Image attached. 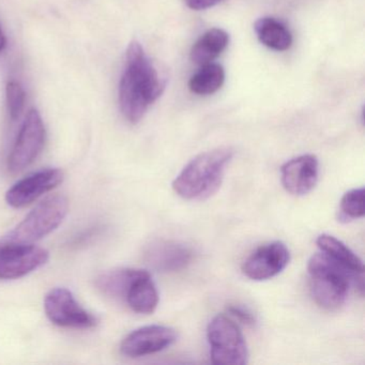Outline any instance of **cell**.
<instances>
[{
	"instance_id": "1",
	"label": "cell",
	"mask_w": 365,
	"mask_h": 365,
	"mask_svg": "<svg viewBox=\"0 0 365 365\" xmlns=\"http://www.w3.org/2000/svg\"><path fill=\"white\" fill-rule=\"evenodd\" d=\"M164 89L165 81L144 48L140 42L132 41L125 53V70L119 82V106L123 117L129 123H140Z\"/></svg>"
},
{
	"instance_id": "2",
	"label": "cell",
	"mask_w": 365,
	"mask_h": 365,
	"mask_svg": "<svg viewBox=\"0 0 365 365\" xmlns=\"http://www.w3.org/2000/svg\"><path fill=\"white\" fill-rule=\"evenodd\" d=\"M234 157L230 147H219L200 153L181 170L173 190L185 200H205L217 193L223 182L226 168Z\"/></svg>"
},
{
	"instance_id": "3",
	"label": "cell",
	"mask_w": 365,
	"mask_h": 365,
	"mask_svg": "<svg viewBox=\"0 0 365 365\" xmlns=\"http://www.w3.org/2000/svg\"><path fill=\"white\" fill-rule=\"evenodd\" d=\"M309 289L314 301L322 309L334 311L345 303L354 273L324 253L314 254L307 264Z\"/></svg>"
},
{
	"instance_id": "4",
	"label": "cell",
	"mask_w": 365,
	"mask_h": 365,
	"mask_svg": "<svg viewBox=\"0 0 365 365\" xmlns=\"http://www.w3.org/2000/svg\"><path fill=\"white\" fill-rule=\"evenodd\" d=\"M68 212L69 200L66 196H50L38 204L5 240L29 245L41 240L59 227Z\"/></svg>"
},
{
	"instance_id": "5",
	"label": "cell",
	"mask_w": 365,
	"mask_h": 365,
	"mask_svg": "<svg viewBox=\"0 0 365 365\" xmlns=\"http://www.w3.org/2000/svg\"><path fill=\"white\" fill-rule=\"evenodd\" d=\"M207 337L213 364H247L249 360L247 341L232 318L224 314L213 317L207 328Z\"/></svg>"
},
{
	"instance_id": "6",
	"label": "cell",
	"mask_w": 365,
	"mask_h": 365,
	"mask_svg": "<svg viewBox=\"0 0 365 365\" xmlns=\"http://www.w3.org/2000/svg\"><path fill=\"white\" fill-rule=\"evenodd\" d=\"M46 140V130L43 119L36 108H31L8 157V170L11 174H19L26 170L43 150Z\"/></svg>"
},
{
	"instance_id": "7",
	"label": "cell",
	"mask_w": 365,
	"mask_h": 365,
	"mask_svg": "<svg viewBox=\"0 0 365 365\" xmlns=\"http://www.w3.org/2000/svg\"><path fill=\"white\" fill-rule=\"evenodd\" d=\"M50 252L33 243L0 245V279H16L48 264Z\"/></svg>"
},
{
	"instance_id": "8",
	"label": "cell",
	"mask_w": 365,
	"mask_h": 365,
	"mask_svg": "<svg viewBox=\"0 0 365 365\" xmlns=\"http://www.w3.org/2000/svg\"><path fill=\"white\" fill-rule=\"evenodd\" d=\"M44 311L53 324L63 328L91 329L98 324L97 318L81 307L67 288L48 292L44 299Z\"/></svg>"
},
{
	"instance_id": "9",
	"label": "cell",
	"mask_w": 365,
	"mask_h": 365,
	"mask_svg": "<svg viewBox=\"0 0 365 365\" xmlns=\"http://www.w3.org/2000/svg\"><path fill=\"white\" fill-rule=\"evenodd\" d=\"M65 174L59 168H43L12 185L6 193V202L14 208H23L63 183Z\"/></svg>"
},
{
	"instance_id": "10",
	"label": "cell",
	"mask_w": 365,
	"mask_h": 365,
	"mask_svg": "<svg viewBox=\"0 0 365 365\" xmlns=\"http://www.w3.org/2000/svg\"><path fill=\"white\" fill-rule=\"evenodd\" d=\"M288 247L281 241L256 249L242 264V272L253 281H267L279 275L289 264Z\"/></svg>"
},
{
	"instance_id": "11",
	"label": "cell",
	"mask_w": 365,
	"mask_h": 365,
	"mask_svg": "<svg viewBox=\"0 0 365 365\" xmlns=\"http://www.w3.org/2000/svg\"><path fill=\"white\" fill-rule=\"evenodd\" d=\"M176 330L168 326L142 327L128 334L120 345L123 356L140 358L157 354L172 346L177 341Z\"/></svg>"
},
{
	"instance_id": "12",
	"label": "cell",
	"mask_w": 365,
	"mask_h": 365,
	"mask_svg": "<svg viewBox=\"0 0 365 365\" xmlns=\"http://www.w3.org/2000/svg\"><path fill=\"white\" fill-rule=\"evenodd\" d=\"M319 176V162L314 155H303L286 162L281 168L284 189L294 196L309 194Z\"/></svg>"
},
{
	"instance_id": "13",
	"label": "cell",
	"mask_w": 365,
	"mask_h": 365,
	"mask_svg": "<svg viewBox=\"0 0 365 365\" xmlns=\"http://www.w3.org/2000/svg\"><path fill=\"white\" fill-rule=\"evenodd\" d=\"M147 264L160 272H175L187 267L192 259V251L176 241L155 240L145 250Z\"/></svg>"
},
{
	"instance_id": "14",
	"label": "cell",
	"mask_w": 365,
	"mask_h": 365,
	"mask_svg": "<svg viewBox=\"0 0 365 365\" xmlns=\"http://www.w3.org/2000/svg\"><path fill=\"white\" fill-rule=\"evenodd\" d=\"M230 44V35L222 29L207 31L192 46L190 59L195 65L205 66L213 63Z\"/></svg>"
},
{
	"instance_id": "15",
	"label": "cell",
	"mask_w": 365,
	"mask_h": 365,
	"mask_svg": "<svg viewBox=\"0 0 365 365\" xmlns=\"http://www.w3.org/2000/svg\"><path fill=\"white\" fill-rule=\"evenodd\" d=\"M125 300L135 313L148 315L157 309L159 292L148 271H145L134 281L128 290Z\"/></svg>"
},
{
	"instance_id": "16",
	"label": "cell",
	"mask_w": 365,
	"mask_h": 365,
	"mask_svg": "<svg viewBox=\"0 0 365 365\" xmlns=\"http://www.w3.org/2000/svg\"><path fill=\"white\" fill-rule=\"evenodd\" d=\"M145 271L134 268L114 269L100 274L96 279V286L106 296L125 300L132 284Z\"/></svg>"
},
{
	"instance_id": "17",
	"label": "cell",
	"mask_w": 365,
	"mask_h": 365,
	"mask_svg": "<svg viewBox=\"0 0 365 365\" xmlns=\"http://www.w3.org/2000/svg\"><path fill=\"white\" fill-rule=\"evenodd\" d=\"M256 37L260 43L277 52L289 50L292 35L285 24L277 19L264 16L258 19L254 24Z\"/></svg>"
},
{
	"instance_id": "18",
	"label": "cell",
	"mask_w": 365,
	"mask_h": 365,
	"mask_svg": "<svg viewBox=\"0 0 365 365\" xmlns=\"http://www.w3.org/2000/svg\"><path fill=\"white\" fill-rule=\"evenodd\" d=\"M316 245H318L322 253L332 258L341 266L354 273L363 274L364 272V264L362 259L349 249L345 243L341 242L334 236L328 234H322L316 239Z\"/></svg>"
},
{
	"instance_id": "19",
	"label": "cell",
	"mask_w": 365,
	"mask_h": 365,
	"mask_svg": "<svg viewBox=\"0 0 365 365\" xmlns=\"http://www.w3.org/2000/svg\"><path fill=\"white\" fill-rule=\"evenodd\" d=\"M225 82V70L219 63L202 66L189 81V89L198 96H210L217 93Z\"/></svg>"
},
{
	"instance_id": "20",
	"label": "cell",
	"mask_w": 365,
	"mask_h": 365,
	"mask_svg": "<svg viewBox=\"0 0 365 365\" xmlns=\"http://www.w3.org/2000/svg\"><path fill=\"white\" fill-rule=\"evenodd\" d=\"M364 187L346 192L341 200V217L346 220L361 219L364 217Z\"/></svg>"
},
{
	"instance_id": "21",
	"label": "cell",
	"mask_w": 365,
	"mask_h": 365,
	"mask_svg": "<svg viewBox=\"0 0 365 365\" xmlns=\"http://www.w3.org/2000/svg\"><path fill=\"white\" fill-rule=\"evenodd\" d=\"M6 102L8 113L12 120H16L22 114L26 102V93L24 87L16 81H9L6 86Z\"/></svg>"
},
{
	"instance_id": "22",
	"label": "cell",
	"mask_w": 365,
	"mask_h": 365,
	"mask_svg": "<svg viewBox=\"0 0 365 365\" xmlns=\"http://www.w3.org/2000/svg\"><path fill=\"white\" fill-rule=\"evenodd\" d=\"M227 312L232 318L240 322L241 324H247V326H254L256 322L255 316L245 305L230 304L227 307Z\"/></svg>"
},
{
	"instance_id": "23",
	"label": "cell",
	"mask_w": 365,
	"mask_h": 365,
	"mask_svg": "<svg viewBox=\"0 0 365 365\" xmlns=\"http://www.w3.org/2000/svg\"><path fill=\"white\" fill-rule=\"evenodd\" d=\"M224 0H185V5L195 11L210 9L223 3Z\"/></svg>"
},
{
	"instance_id": "24",
	"label": "cell",
	"mask_w": 365,
	"mask_h": 365,
	"mask_svg": "<svg viewBox=\"0 0 365 365\" xmlns=\"http://www.w3.org/2000/svg\"><path fill=\"white\" fill-rule=\"evenodd\" d=\"M6 46H7V39H6L5 33H4L1 25H0V53L4 52Z\"/></svg>"
}]
</instances>
